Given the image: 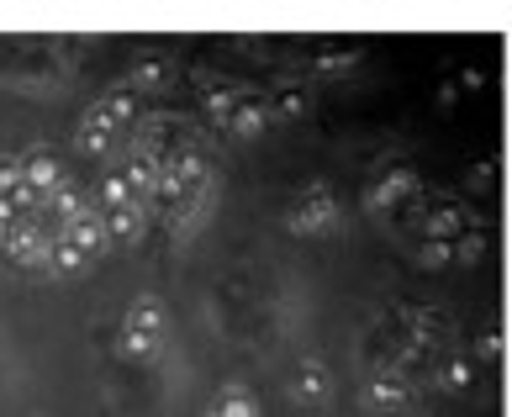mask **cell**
Returning a JSON list of instances; mask_svg holds the SVG:
<instances>
[{"instance_id":"277c9868","label":"cell","mask_w":512,"mask_h":417,"mask_svg":"<svg viewBox=\"0 0 512 417\" xmlns=\"http://www.w3.org/2000/svg\"><path fill=\"white\" fill-rule=\"evenodd\" d=\"M132 122H138V106H132L127 90H111L106 101H96L80 122V148L85 154H106L111 143H127Z\"/></svg>"},{"instance_id":"6da1fadb","label":"cell","mask_w":512,"mask_h":417,"mask_svg":"<svg viewBox=\"0 0 512 417\" xmlns=\"http://www.w3.org/2000/svg\"><path fill=\"white\" fill-rule=\"evenodd\" d=\"M106 243L96 196H85L53 154L0 159V254L16 270L80 275L106 254Z\"/></svg>"},{"instance_id":"5b68a950","label":"cell","mask_w":512,"mask_h":417,"mask_svg":"<svg viewBox=\"0 0 512 417\" xmlns=\"http://www.w3.org/2000/svg\"><path fill=\"white\" fill-rule=\"evenodd\" d=\"M159 344H164V312L154 301H138V307L122 317V354L148 359V354H159Z\"/></svg>"},{"instance_id":"52a82bcc","label":"cell","mask_w":512,"mask_h":417,"mask_svg":"<svg viewBox=\"0 0 512 417\" xmlns=\"http://www.w3.org/2000/svg\"><path fill=\"white\" fill-rule=\"evenodd\" d=\"M365 407H386V412H396V407H407V381H396V375H381V381L370 386V396H365Z\"/></svg>"},{"instance_id":"8992f818","label":"cell","mask_w":512,"mask_h":417,"mask_svg":"<svg viewBox=\"0 0 512 417\" xmlns=\"http://www.w3.org/2000/svg\"><path fill=\"white\" fill-rule=\"evenodd\" d=\"M338 222V201L328 185H312V191H301V201L291 206V227L296 233H328Z\"/></svg>"},{"instance_id":"3957f363","label":"cell","mask_w":512,"mask_h":417,"mask_svg":"<svg viewBox=\"0 0 512 417\" xmlns=\"http://www.w3.org/2000/svg\"><path fill=\"white\" fill-rule=\"evenodd\" d=\"M96 206H101V222H106V238H111V243H138V238L148 233V206H143L138 185H132L122 169L101 185Z\"/></svg>"},{"instance_id":"9c48e42d","label":"cell","mask_w":512,"mask_h":417,"mask_svg":"<svg viewBox=\"0 0 512 417\" xmlns=\"http://www.w3.org/2000/svg\"><path fill=\"white\" fill-rule=\"evenodd\" d=\"M212 412H222V417H254V412H259V402H254V396H222V402H217Z\"/></svg>"},{"instance_id":"ba28073f","label":"cell","mask_w":512,"mask_h":417,"mask_svg":"<svg viewBox=\"0 0 512 417\" xmlns=\"http://www.w3.org/2000/svg\"><path fill=\"white\" fill-rule=\"evenodd\" d=\"M296 391H301V396H328V365L307 359V365L296 370Z\"/></svg>"},{"instance_id":"7a4b0ae2","label":"cell","mask_w":512,"mask_h":417,"mask_svg":"<svg viewBox=\"0 0 512 417\" xmlns=\"http://www.w3.org/2000/svg\"><path fill=\"white\" fill-rule=\"evenodd\" d=\"M122 175L138 185V196L148 206V222H164L169 233L191 227L206 196V159L201 148L180 132V122H154L138 127L127 143Z\"/></svg>"}]
</instances>
